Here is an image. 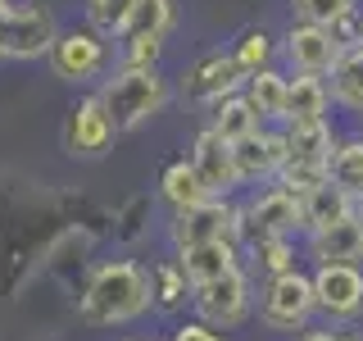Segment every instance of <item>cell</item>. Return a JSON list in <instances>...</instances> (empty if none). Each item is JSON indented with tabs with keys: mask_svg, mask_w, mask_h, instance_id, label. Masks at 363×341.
I'll list each match as a JSON object with an SVG mask.
<instances>
[{
	"mask_svg": "<svg viewBox=\"0 0 363 341\" xmlns=\"http://www.w3.org/2000/svg\"><path fill=\"white\" fill-rule=\"evenodd\" d=\"M155 305L150 296V269H141L136 259H109L86 278L82 287V318L96 328H118L141 318Z\"/></svg>",
	"mask_w": 363,
	"mask_h": 341,
	"instance_id": "obj_1",
	"label": "cell"
},
{
	"mask_svg": "<svg viewBox=\"0 0 363 341\" xmlns=\"http://www.w3.org/2000/svg\"><path fill=\"white\" fill-rule=\"evenodd\" d=\"M96 96H100V105H105V114L113 119V128L132 132V128H141V123H150L155 114H164V105H168V77L159 73V68H128V64H118L105 82H100Z\"/></svg>",
	"mask_w": 363,
	"mask_h": 341,
	"instance_id": "obj_2",
	"label": "cell"
},
{
	"mask_svg": "<svg viewBox=\"0 0 363 341\" xmlns=\"http://www.w3.org/2000/svg\"><path fill=\"white\" fill-rule=\"evenodd\" d=\"M318 314L313 273L295 269L286 278H272L259 291V323L268 332H309V318Z\"/></svg>",
	"mask_w": 363,
	"mask_h": 341,
	"instance_id": "obj_3",
	"label": "cell"
},
{
	"mask_svg": "<svg viewBox=\"0 0 363 341\" xmlns=\"http://www.w3.org/2000/svg\"><path fill=\"white\" fill-rule=\"evenodd\" d=\"M295 232H304L300 200H295L291 191H281L277 182H272V187H259L255 196L241 205V246H259V242L295 237Z\"/></svg>",
	"mask_w": 363,
	"mask_h": 341,
	"instance_id": "obj_4",
	"label": "cell"
},
{
	"mask_svg": "<svg viewBox=\"0 0 363 341\" xmlns=\"http://www.w3.org/2000/svg\"><path fill=\"white\" fill-rule=\"evenodd\" d=\"M191 310H196L200 323L218 328V332H227V328H241L250 310H255V282H250L245 264L236 273H227V278L218 282H204V287H191Z\"/></svg>",
	"mask_w": 363,
	"mask_h": 341,
	"instance_id": "obj_5",
	"label": "cell"
},
{
	"mask_svg": "<svg viewBox=\"0 0 363 341\" xmlns=\"http://www.w3.org/2000/svg\"><path fill=\"white\" fill-rule=\"evenodd\" d=\"M173 250H196L213 242H236L241 246V205L232 200H204L196 210L173 214Z\"/></svg>",
	"mask_w": 363,
	"mask_h": 341,
	"instance_id": "obj_6",
	"label": "cell"
},
{
	"mask_svg": "<svg viewBox=\"0 0 363 341\" xmlns=\"http://www.w3.org/2000/svg\"><path fill=\"white\" fill-rule=\"evenodd\" d=\"M241 91H245V68L236 64L232 50H204L200 60H191L186 77H182V96L204 109L223 105V100L241 96Z\"/></svg>",
	"mask_w": 363,
	"mask_h": 341,
	"instance_id": "obj_7",
	"label": "cell"
},
{
	"mask_svg": "<svg viewBox=\"0 0 363 341\" xmlns=\"http://www.w3.org/2000/svg\"><path fill=\"white\" fill-rule=\"evenodd\" d=\"M313 296L327 328H354L363 318V269L359 264L313 269Z\"/></svg>",
	"mask_w": 363,
	"mask_h": 341,
	"instance_id": "obj_8",
	"label": "cell"
},
{
	"mask_svg": "<svg viewBox=\"0 0 363 341\" xmlns=\"http://www.w3.org/2000/svg\"><path fill=\"white\" fill-rule=\"evenodd\" d=\"M345 45L336 41L332 28H313V23H291L281 32V60L291 73H309V77H332V68L340 64Z\"/></svg>",
	"mask_w": 363,
	"mask_h": 341,
	"instance_id": "obj_9",
	"label": "cell"
},
{
	"mask_svg": "<svg viewBox=\"0 0 363 341\" xmlns=\"http://www.w3.org/2000/svg\"><path fill=\"white\" fill-rule=\"evenodd\" d=\"M0 41H5V60H50L55 41H60V23L41 5H14L9 18L0 23Z\"/></svg>",
	"mask_w": 363,
	"mask_h": 341,
	"instance_id": "obj_10",
	"label": "cell"
},
{
	"mask_svg": "<svg viewBox=\"0 0 363 341\" xmlns=\"http://www.w3.org/2000/svg\"><path fill=\"white\" fill-rule=\"evenodd\" d=\"M105 64H109V45L91 28L60 32V41H55V50H50V68H55V77H64V82H91Z\"/></svg>",
	"mask_w": 363,
	"mask_h": 341,
	"instance_id": "obj_11",
	"label": "cell"
},
{
	"mask_svg": "<svg viewBox=\"0 0 363 341\" xmlns=\"http://www.w3.org/2000/svg\"><path fill=\"white\" fill-rule=\"evenodd\" d=\"M113 136H118V128H113V119L105 114V105H100V96H82L68 109V119H64V151L68 155L100 159L109 151Z\"/></svg>",
	"mask_w": 363,
	"mask_h": 341,
	"instance_id": "obj_12",
	"label": "cell"
},
{
	"mask_svg": "<svg viewBox=\"0 0 363 341\" xmlns=\"http://www.w3.org/2000/svg\"><path fill=\"white\" fill-rule=\"evenodd\" d=\"M232 159H236V182H241V187H272L277 173L286 168L281 128H264V132L245 136L241 146H232Z\"/></svg>",
	"mask_w": 363,
	"mask_h": 341,
	"instance_id": "obj_13",
	"label": "cell"
},
{
	"mask_svg": "<svg viewBox=\"0 0 363 341\" xmlns=\"http://www.w3.org/2000/svg\"><path fill=\"white\" fill-rule=\"evenodd\" d=\"M191 168L200 173L204 182V191H209L213 200H232V191L241 187L236 182V159H232V146L223 141L218 132H209V128H200L196 132V141H191Z\"/></svg>",
	"mask_w": 363,
	"mask_h": 341,
	"instance_id": "obj_14",
	"label": "cell"
},
{
	"mask_svg": "<svg viewBox=\"0 0 363 341\" xmlns=\"http://www.w3.org/2000/svg\"><path fill=\"white\" fill-rule=\"evenodd\" d=\"M304 250H309L313 269H332V264H359L363 269V214H350L327 232L304 237Z\"/></svg>",
	"mask_w": 363,
	"mask_h": 341,
	"instance_id": "obj_15",
	"label": "cell"
},
{
	"mask_svg": "<svg viewBox=\"0 0 363 341\" xmlns=\"http://www.w3.org/2000/svg\"><path fill=\"white\" fill-rule=\"evenodd\" d=\"M281 141H286V164H332V151L340 141V132L332 128V119H309V123H281Z\"/></svg>",
	"mask_w": 363,
	"mask_h": 341,
	"instance_id": "obj_16",
	"label": "cell"
},
{
	"mask_svg": "<svg viewBox=\"0 0 363 341\" xmlns=\"http://www.w3.org/2000/svg\"><path fill=\"white\" fill-rule=\"evenodd\" d=\"M177 269L186 273L191 287H204V282H218L227 273L241 269V246L236 242H213V246H196V250H177Z\"/></svg>",
	"mask_w": 363,
	"mask_h": 341,
	"instance_id": "obj_17",
	"label": "cell"
},
{
	"mask_svg": "<svg viewBox=\"0 0 363 341\" xmlns=\"http://www.w3.org/2000/svg\"><path fill=\"white\" fill-rule=\"evenodd\" d=\"M350 214H359V200H354V196H345V191H340L332 178H327L323 187H313L309 196H300L304 237H313V232H327V227H336L340 219H350Z\"/></svg>",
	"mask_w": 363,
	"mask_h": 341,
	"instance_id": "obj_18",
	"label": "cell"
},
{
	"mask_svg": "<svg viewBox=\"0 0 363 341\" xmlns=\"http://www.w3.org/2000/svg\"><path fill=\"white\" fill-rule=\"evenodd\" d=\"M241 96L255 105V114L264 123H286V96H291V73H281V68H264V73L245 77V91Z\"/></svg>",
	"mask_w": 363,
	"mask_h": 341,
	"instance_id": "obj_19",
	"label": "cell"
},
{
	"mask_svg": "<svg viewBox=\"0 0 363 341\" xmlns=\"http://www.w3.org/2000/svg\"><path fill=\"white\" fill-rule=\"evenodd\" d=\"M332 82L309 73H291V96H286V123H309V119H332Z\"/></svg>",
	"mask_w": 363,
	"mask_h": 341,
	"instance_id": "obj_20",
	"label": "cell"
},
{
	"mask_svg": "<svg viewBox=\"0 0 363 341\" xmlns=\"http://www.w3.org/2000/svg\"><path fill=\"white\" fill-rule=\"evenodd\" d=\"M159 196H164V205L173 214H182V210H196V205H204V200H213L209 191H204V182H200V173L191 168V159H173V164L159 173Z\"/></svg>",
	"mask_w": 363,
	"mask_h": 341,
	"instance_id": "obj_21",
	"label": "cell"
},
{
	"mask_svg": "<svg viewBox=\"0 0 363 341\" xmlns=\"http://www.w3.org/2000/svg\"><path fill=\"white\" fill-rule=\"evenodd\" d=\"M209 132H218L227 146H241L245 136H255V132H264L268 123L255 114V105H250L245 96H232V100H223V105H213L209 109V123H204Z\"/></svg>",
	"mask_w": 363,
	"mask_h": 341,
	"instance_id": "obj_22",
	"label": "cell"
},
{
	"mask_svg": "<svg viewBox=\"0 0 363 341\" xmlns=\"http://www.w3.org/2000/svg\"><path fill=\"white\" fill-rule=\"evenodd\" d=\"M327 178H332L345 196H354L363 205V132H345L336 141L332 164H327Z\"/></svg>",
	"mask_w": 363,
	"mask_h": 341,
	"instance_id": "obj_23",
	"label": "cell"
},
{
	"mask_svg": "<svg viewBox=\"0 0 363 341\" xmlns=\"http://www.w3.org/2000/svg\"><path fill=\"white\" fill-rule=\"evenodd\" d=\"M332 100L345 114H354V119H363V45H350L345 55H340V64L332 68Z\"/></svg>",
	"mask_w": 363,
	"mask_h": 341,
	"instance_id": "obj_24",
	"label": "cell"
},
{
	"mask_svg": "<svg viewBox=\"0 0 363 341\" xmlns=\"http://www.w3.org/2000/svg\"><path fill=\"white\" fill-rule=\"evenodd\" d=\"M232 55H236V64L245 68V77H255V73H264V68H277L281 37H272L264 28H245L241 37L232 41Z\"/></svg>",
	"mask_w": 363,
	"mask_h": 341,
	"instance_id": "obj_25",
	"label": "cell"
},
{
	"mask_svg": "<svg viewBox=\"0 0 363 341\" xmlns=\"http://www.w3.org/2000/svg\"><path fill=\"white\" fill-rule=\"evenodd\" d=\"M245 250H250V264H255V273H264V282L286 278V273L300 269L295 237H272V242H259V246H245Z\"/></svg>",
	"mask_w": 363,
	"mask_h": 341,
	"instance_id": "obj_26",
	"label": "cell"
},
{
	"mask_svg": "<svg viewBox=\"0 0 363 341\" xmlns=\"http://www.w3.org/2000/svg\"><path fill=\"white\" fill-rule=\"evenodd\" d=\"M150 296H155V310H182L191 301V282L177 269V259H159L150 269Z\"/></svg>",
	"mask_w": 363,
	"mask_h": 341,
	"instance_id": "obj_27",
	"label": "cell"
},
{
	"mask_svg": "<svg viewBox=\"0 0 363 341\" xmlns=\"http://www.w3.org/2000/svg\"><path fill=\"white\" fill-rule=\"evenodd\" d=\"M173 28H177V0H141L123 37H159L164 41Z\"/></svg>",
	"mask_w": 363,
	"mask_h": 341,
	"instance_id": "obj_28",
	"label": "cell"
},
{
	"mask_svg": "<svg viewBox=\"0 0 363 341\" xmlns=\"http://www.w3.org/2000/svg\"><path fill=\"white\" fill-rule=\"evenodd\" d=\"M136 5H141V0H86V28L100 32V37H118L123 41Z\"/></svg>",
	"mask_w": 363,
	"mask_h": 341,
	"instance_id": "obj_29",
	"label": "cell"
},
{
	"mask_svg": "<svg viewBox=\"0 0 363 341\" xmlns=\"http://www.w3.org/2000/svg\"><path fill=\"white\" fill-rule=\"evenodd\" d=\"M295 23H313V28H340L345 18L359 14V0H291Z\"/></svg>",
	"mask_w": 363,
	"mask_h": 341,
	"instance_id": "obj_30",
	"label": "cell"
},
{
	"mask_svg": "<svg viewBox=\"0 0 363 341\" xmlns=\"http://www.w3.org/2000/svg\"><path fill=\"white\" fill-rule=\"evenodd\" d=\"M159 37H123V64L128 68H159Z\"/></svg>",
	"mask_w": 363,
	"mask_h": 341,
	"instance_id": "obj_31",
	"label": "cell"
},
{
	"mask_svg": "<svg viewBox=\"0 0 363 341\" xmlns=\"http://www.w3.org/2000/svg\"><path fill=\"white\" fill-rule=\"evenodd\" d=\"M168 341H227L218 328H209V323H200V318H186V323H177L173 328V337Z\"/></svg>",
	"mask_w": 363,
	"mask_h": 341,
	"instance_id": "obj_32",
	"label": "cell"
},
{
	"mask_svg": "<svg viewBox=\"0 0 363 341\" xmlns=\"http://www.w3.org/2000/svg\"><path fill=\"white\" fill-rule=\"evenodd\" d=\"M295 341H363V328H323V332H304Z\"/></svg>",
	"mask_w": 363,
	"mask_h": 341,
	"instance_id": "obj_33",
	"label": "cell"
},
{
	"mask_svg": "<svg viewBox=\"0 0 363 341\" xmlns=\"http://www.w3.org/2000/svg\"><path fill=\"white\" fill-rule=\"evenodd\" d=\"M9 9H14V0H0V23L9 18Z\"/></svg>",
	"mask_w": 363,
	"mask_h": 341,
	"instance_id": "obj_34",
	"label": "cell"
},
{
	"mask_svg": "<svg viewBox=\"0 0 363 341\" xmlns=\"http://www.w3.org/2000/svg\"><path fill=\"white\" fill-rule=\"evenodd\" d=\"M354 32H359V45H363V9L354 14Z\"/></svg>",
	"mask_w": 363,
	"mask_h": 341,
	"instance_id": "obj_35",
	"label": "cell"
},
{
	"mask_svg": "<svg viewBox=\"0 0 363 341\" xmlns=\"http://www.w3.org/2000/svg\"><path fill=\"white\" fill-rule=\"evenodd\" d=\"M359 214H363V205H359Z\"/></svg>",
	"mask_w": 363,
	"mask_h": 341,
	"instance_id": "obj_36",
	"label": "cell"
}]
</instances>
